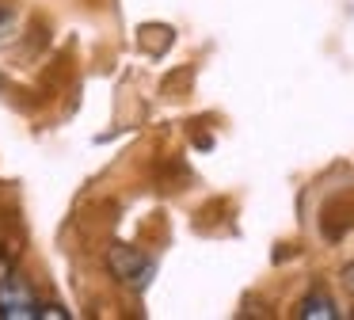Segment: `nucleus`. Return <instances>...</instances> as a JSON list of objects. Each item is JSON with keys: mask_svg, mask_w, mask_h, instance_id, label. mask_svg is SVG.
<instances>
[{"mask_svg": "<svg viewBox=\"0 0 354 320\" xmlns=\"http://www.w3.org/2000/svg\"><path fill=\"white\" fill-rule=\"evenodd\" d=\"M0 317L4 320H39L42 317V301L16 271L0 282Z\"/></svg>", "mask_w": 354, "mask_h": 320, "instance_id": "obj_1", "label": "nucleus"}, {"mask_svg": "<svg viewBox=\"0 0 354 320\" xmlns=\"http://www.w3.org/2000/svg\"><path fill=\"white\" fill-rule=\"evenodd\" d=\"M111 271H115L126 286L141 290L149 282V274H153V263H149L145 256H138L133 248H126V244H115V248H111Z\"/></svg>", "mask_w": 354, "mask_h": 320, "instance_id": "obj_2", "label": "nucleus"}, {"mask_svg": "<svg viewBox=\"0 0 354 320\" xmlns=\"http://www.w3.org/2000/svg\"><path fill=\"white\" fill-rule=\"evenodd\" d=\"M301 317L331 320V317H339V309H335V301H331V297H324V294H308L305 301H301Z\"/></svg>", "mask_w": 354, "mask_h": 320, "instance_id": "obj_3", "label": "nucleus"}, {"mask_svg": "<svg viewBox=\"0 0 354 320\" xmlns=\"http://www.w3.org/2000/svg\"><path fill=\"white\" fill-rule=\"evenodd\" d=\"M12 271H16V267H12V259H8V256H0V282L8 278Z\"/></svg>", "mask_w": 354, "mask_h": 320, "instance_id": "obj_4", "label": "nucleus"}]
</instances>
